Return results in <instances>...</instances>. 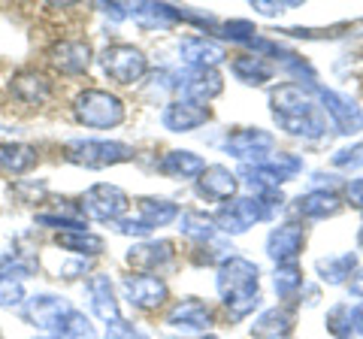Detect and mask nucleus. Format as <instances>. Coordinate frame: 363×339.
<instances>
[{
  "instance_id": "4be33fe9",
  "label": "nucleus",
  "mask_w": 363,
  "mask_h": 339,
  "mask_svg": "<svg viewBox=\"0 0 363 339\" xmlns=\"http://www.w3.org/2000/svg\"><path fill=\"white\" fill-rule=\"evenodd\" d=\"M336 209V200H330V194H312L300 200V212L306 216H324V212H333Z\"/></svg>"
},
{
  "instance_id": "f8f14e48",
  "label": "nucleus",
  "mask_w": 363,
  "mask_h": 339,
  "mask_svg": "<svg viewBox=\"0 0 363 339\" xmlns=\"http://www.w3.org/2000/svg\"><path fill=\"white\" fill-rule=\"evenodd\" d=\"M169 321H173L176 327H182V330H203V327L209 324V309L197 300H188L169 315Z\"/></svg>"
},
{
  "instance_id": "dca6fc26",
  "label": "nucleus",
  "mask_w": 363,
  "mask_h": 339,
  "mask_svg": "<svg viewBox=\"0 0 363 339\" xmlns=\"http://www.w3.org/2000/svg\"><path fill=\"white\" fill-rule=\"evenodd\" d=\"M218 91H221V79L215 70H206V67H203L197 76H191V82H188V94L194 100H209Z\"/></svg>"
},
{
  "instance_id": "f3484780",
  "label": "nucleus",
  "mask_w": 363,
  "mask_h": 339,
  "mask_svg": "<svg viewBox=\"0 0 363 339\" xmlns=\"http://www.w3.org/2000/svg\"><path fill=\"white\" fill-rule=\"evenodd\" d=\"M291 330V315L288 312H267L264 318L255 324V336H264V339H279Z\"/></svg>"
},
{
  "instance_id": "1a4fd4ad",
  "label": "nucleus",
  "mask_w": 363,
  "mask_h": 339,
  "mask_svg": "<svg viewBox=\"0 0 363 339\" xmlns=\"http://www.w3.org/2000/svg\"><path fill=\"white\" fill-rule=\"evenodd\" d=\"M303 245V230L297 224H285V228H279L272 233L269 240V255L276 257V261H291V257H297Z\"/></svg>"
},
{
  "instance_id": "393cba45",
  "label": "nucleus",
  "mask_w": 363,
  "mask_h": 339,
  "mask_svg": "<svg viewBox=\"0 0 363 339\" xmlns=\"http://www.w3.org/2000/svg\"><path fill=\"white\" fill-rule=\"evenodd\" d=\"M300 285V273L294 267H288V269H279L276 273V288L281 291V294H291L294 288Z\"/></svg>"
},
{
  "instance_id": "4468645a",
  "label": "nucleus",
  "mask_w": 363,
  "mask_h": 339,
  "mask_svg": "<svg viewBox=\"0 0 363 339\" xmlns=\"http://www.w3.org/2000/svg\"><path fill=\"white\" fill-rule=\"evenodd\" d=\"M37 164V155H33L28 145H0V167L13 170V173H25Z\"/></svg>"
},
{
  "instance_id": "a878e982",
  "label": "nucleus",
  "mask_w": 363,
  "mask_h": 339,
  "mask_svg": "<svg viewBox=\"0 0 363 339\" xmlns=\"http://www.w3.org/2000/svg\"><path fill=\"white\" fill-rule=\"evenodd\" d=\"M18 300H21V288L13 279L0 282V306H13V303H18Z\"/></svg>"
},
{
  "instance_id": "cd10ccee",
  "label": "nucleus",
  "mask_w": 363,
  "mask_h": 339,
  "mask_svg": "<svg viewBox=\"0 0 363 339\" xmlns=\"http://www.w3.org/2000/svg\"><path fill=\"white\" fill-rule=\"evenodd\" d=\"M351 291H354V294H363V279H354V282H351Z\"/></svg>"
},
{
  "instance_id": "a211bd4d",
  "label": "nucleus",
  "mask_w": 363,
  "mask_h": 339,
  "mask_svg": "<svg viewBox=\"0 0 363 339\" xmlns=\"http://www.w3.org/2000/svg\"><path fill=\"white\" fill-rule=\"evenodd\" d=\"M164 173L169 176H194V173H203V161L197 155H188V152H173L161 164Z\"/></svg>"
},
{
  "instance_id": "5701e85b",
  "label": "nucleus",
  "mask_w": 363,
  "mask_h": 339,
  "mask_svg": "<svg viewBox=\"0 0 363 339\" xmlns=\"http://www.w3.org/2000/svg\"><path fill=\"white\" fill-rule=\"evenodd\" d=\"M58 243L67 248H79V252H100L104 248V243L97 236H79V233H61Z\"/></svg>"
},
{
  "instance_id": "b1692460",
  "label": "nucleus",
  "mask_w": 363,
  "mask_h": 339,
  "mask_svg": "<svg viewBox=\"0 0 363 339\" xmlns=\"http://www.w3.org/2000/svg\"><path fill=\"white\" fill-rule=\"evenodd\" d=\"M106 339H143V333L136 330L133 324H128V321H112L109 324V330H106Z\"/></svg>"
},
{
  "instance_id": "423d86ee",
  "label": "nucleus",
  "mask_w": 363,
  "mask_h": 339,
  "mask_svg": "<svg viewBox=\"0 0 363 339\" xmlns=\"http://www.w3.org/2000/svg\"><path fill=\"white\" fill-rule=\"evenodd\" d=\"M124 206H128V200H124V194L118 188H109V185H97L88 191V209L94 212V216L100 218H116L124 212Z\"/></svg>"
},
{
  "instance_id": "bb28decb",
  "label": "nucleus",
  "mask_w": 363,
  "mask_h": 339,
  "mask_svg": "<svg viewBox=\"0 0 363 339\" xmlns=\"http://www.w3.org/2000/svg\"><path fill=\"white\" fill-rule=\"evenodd\" d=\"M354 315H357V318H354V327H357V330L363 333V306H360V309H357Z\"/></svg>"
},
{
  "instance_id": "39448f33",
  "label": "nucleus",
  "mask_w": 363,
  "mask_h": 339,
  "mask_svg": "<svg viewBox=\"0 0 363 339\" xmlns=\"http://www.w3.org/2000/svg\"><path fill=\"white\" fill-rule=\"evenodd\" d=\"M25 315H28V321H33V324L58 330L61 321L67 318V315H70V306H67L64 300H55V297H40V300L30 303Z\"/></svg>"
},
{
  "instance_id": "6ab92c4d",
  "label": "nucleus",
  "mask_w": 363,
  "mask_h": 339,
  "mask_svg": "<svg viewBox=\"0 0 363 339\" xmlns=\"http://www.w3.org/2000/svg\"><path fill=\"white\" fill-rule=\"evenodd\" d=\"M58 339H97V333H94V327L82 318V315L70 312L58 327Z\"/></svg>"
},
{
  "instance_id": "f257e3e1",
  "label": "nucleus",
  "mask_w": 363,
  "mask_h": 339,
  "mask_svg": "<svg viewBox=\"0 0 363 339\" xmlns=\"http://www.w3.org/2000/svg\"><path fill=\"white\" fill-rule=\"evenodd\" d=\"M76 116L88 128H118L124 118V106L118 97L91 88V91L76 97Z\"/></svg>"
},
{
  "instance_id": "0eeeda50",
  "label": "nucleus",
  "mask_w": 363,
  "mask_h": 339,
  "mask_svg": "<svg viewBox=\"0 0 363 339\" xmlns=\"http://www.w3.org/2000/svg\"><path fill=\"white\" fill-rule=\"evenodd\" d=\"M52 58H55V67H58V70L76 76V73H82L85 67H88L91 52H88L85 43H79V40H67V43H61V46H55Z\"/></svg>"
},
{
  "instance_id": "ddd939ff",
  "label": "nucleus",
  "mask_w": 363,
  "mask_h": 339,
  "mask_svg": "<svg viewBox=\"0 0 363 339\" xmlns=\"http://www.w3.org/2000/svg\"><path fill=\"white\" fill-rule=\"evenodd\" d=\"M91 288H94V297H91L94 312L109 324L118 321V306H116V297H112V291H109V282L106 279H94L91 282Z\"/></svg>"
},
{
  "instance_id": "7ed1b4c3",
  "label": "nucleus",
  "mask_w": 363,
  "mask_h": 339,
  "mask_svg": "<svg viewBox=\"0 0 363 339\" xmlns=\"http://www.w3.org/2000/svg\"><path fill=\"white\" fill-rule=\"evenodd\" d=\"M67 155H70L76 164H85V167H106V164L124 161L130 152L118 143H73Z\"/></svg>"
},
{
  "instance_id": "412c9836",
  "label": "nucleus",
  "mask_w": 363,
  "mask_h": 339,
  "mask_svg": "<svg viewBox=\"0 0 363 339\" xmlns=\"http://www.w3.org/2000/svg\"><path fill=\"white\" fill-rule=\"evenodd\" d=\"M143 216H145V221H152V224H167V221H173L176 206H173V203L143 200Z\"/></svg>"
},
{
  "instance_id": "9b49d317",
  "label": "nucleus",
  "mask_w": 363,
  "mask_h": 339,
  "mask_svg": "<svg viewBox=\"0 0 363 339\" xmlns=\"http://www.w3.org/2000/svg\"><path fill=\"white\" fill-rule=\"evenodd\" d=\"M203 118H206V109L191 104V100H185V104H173L164 116L169 130H191V128H197Z\"/></svg>"
},
{
  "instance_id": "2eb2a0df",
  "label": "nucleus",
  "mask_w": 363,
  "mask_h": 339,
  "mask_svg": "<svg viewBox=\"0 0 363 339\" xmlns=\"http://www.w3.org/2000/svg\"><path fill=\"white\" fill-rule=\"evenodd\" d=\"M169 255H173L169 252V243H157V245L152 243V245H136L128 257L136 269H155L157 261H169Z\"/></svg>"
},
{
  "instance_id": "6e6552de",
  "label": "nucleus",
  "mask_w": 363,
  "mask_h": 339,
  "mask_svg": "<svg viewBox=\"0 0 363 339\" xmlns=\"http://www.w3.org/2000/svg\"><path fill=\"white\" fill-rule=\"evenodd\" d=\"M9 91H13L16 100H21V104H43V100L52 97V85L45 82L40 73H21L9 82Z\"/></svg>"
},
{
  "instance_id": "9d476101",
  "label": "nucleus",
  "mask_w": 363,
  "mask_h": 339,
  "mask_svg": "<svg viewBox=\"0 0 363 339\" xmlns=\"http://www.w3.org/2000/svg\"><path fill=\"white\" fill-rule=\"evenodd\" d=\"M233 188H236V179L227 173V170H221V167L203 170V176H200V194H203V197L224 200V197L233 194Z\"/></svg>"
},
{
  "instance_id": "20e7f679",
  "label": "nucleus",
  "mask_w": 363,
  "mask_h": 339,
  "mask_svg": "<svg viewBox=\"0 0 363 339\" xmlns=\"http://www.w3.org/2000/svg\"><path fill=\"white\" fill-rule=\"evenodd\" d=\"M124 288H128V300L140 309H155L167 297V288L149 276H128L124 279Z\"/></svg>"
},
{
  "instance_id": "aec40b11",
  "label": "nucleus",
  "mask_w": 363,
  "mask_h": 339,
  "mask_svg": "<svg viewBox=\"0 0 363 339\" xmlns=\"http://www.w3.org/2000/svg\"><path fill=\"white\" fill-rule=\"evenodd\" d=\"M233 70H236V76H240V79H245V82H257V85L269 79V67L255 61V58H240L233 64Z\"/></svg>"
},
{
  "instance_id": "f03ea898",
  "label": "nucleus",
  "mask_w": 363,
  "mask_h": 339,
  "mask_svg": "<svg viewBox=\"0 0 363 339\" xmlns=\"http://www.w3.org/2000/svg\"><path fill=\"white\" fill-rule=\"evenodd\" d=\"M104 70H106V76L116 79V82L130 85L145 73V58H143V52L133 46H112L104 52Z\"/></svg>"
}]
</instances>
